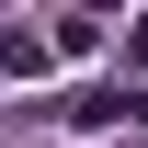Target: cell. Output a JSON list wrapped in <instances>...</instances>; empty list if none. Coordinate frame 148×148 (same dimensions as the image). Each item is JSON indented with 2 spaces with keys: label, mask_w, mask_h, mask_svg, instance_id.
Masks as SVG:
<instances>
[{
  "label": "cell",
  "mask_w": 148,
  "mask_h": 148,
  "mask_svg": "<svg viewBox=\"0 0 148 148\" xmlns=\"http://www.w3.org/2000/svg\"><path fill=\"white\" fill-rule=\"evenodd\" d=\"M91 12H125V0H91Z\"/></svg>",
  "instance_id": "cell-2"
},
{
  "label": "cell",
  "mask_w": 148,
  "mask_h": 148,
  "mask_svg": "<svg viewBox=\"0 0 148 148\" xmlns=\"http://www.w3.org/2000/svg\"><path fill=\"white\" fill-rule=\"evenodd\" d=\"M69 125H148V91H137V80H91V91H69Z\"/></svg>",
  "instance_id": "cell-1"
}]
</instances>
